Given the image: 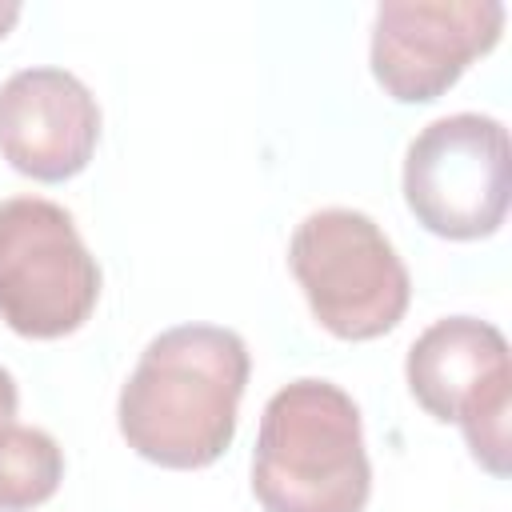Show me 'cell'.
Segmentation results:
<instances>
[{"instance_id": "6da1fadb", "label": "cell", "mask_w": 512, "mask_h": 512, "mask_svg": "<svg viewBox=\"0 0 512 512\" xmlns=\"http://www.w3.org/2000/svg\"><path fill=\"white\" fill-rule=\"evenodd\" d=\"M248 372V344L232 328H168L140 352L128 384L120 388V436L136 456L160 468H208L236 436Z\"/></svg>"}, {"instance_id": "7a4b0ae2", "label": "cell", "mask_w": 512, "mask_h": 512, "mask_svg": "<svg viewBox=\"0 0 512 512\" xmlns=\"http://www.w3.org/2000/svg\"><path fill=\"white\" fill-rule=\"evenodd\" d=\"M372 468L360 408L332 380L284 384L260 416L252 496L264 512H364Z\"/></svg>"}, {"instance_id": "3957f363", "label": "cell", "mask_w": 512, "mask_h": 512, "mask_svg": "<svg viewBox=\"0 0 512 512\" xmlns=\"http://www.w3.org/2000/svg\"><path fill=\"white\" fill-rule=\"evenodd\" d=\"M288 268L312 316L336 340H376L392 332L412 300V280L392 240L356 208L304 216L288 244Z\"/></svg>"}, {"instance_id": "277c9868", "label": "cell", "mask_w": 512, "mask_h": 512, "mask_svg": "<svg viewBox=\"0 0 512 512\" xmlns=\"http://www.w3.org/2000/svg\"><path fill=\"white\" fill-rule=\"evenodd\" d=\"M100 300V264L44 196L0 200V320L28 340L76 332Z\"/></svg>"}, {"instance_id": "5b68a950", "label": "cell", "mask_w": 512, "mask_h": 512, "mask_svg": "<svg viewBox=\"0 0 512 512\" xmlns=\"http://www.w3.org/2000/svg\"><path fill=\"white\" fill-rule=\"evenodd\" d=\"M508 196V128L492 116H440L404 152V200L416 224H424L432 236H492L508 216Z\"/></svg>"}, {"instance_id": "8992f818", "label": "cell", "mask_w": 512, "mask_h": 512, "mask_svg": "<svg viewBox=\"0 0 512 512\" xmlns=\"http://www.w3.org/2000/svg\"><path fill=\"white\" fill-rule=\"evenodd\" d=\"M408 392L432 420L460 424L476 464L508 476V412L512 372L508 340L476 316H444L416 336L404 360Z\"/></svg>"}, {"instance_id": "52a82bcc", "label": "cell", "mask_w": 512, "mask_h": 512, "mask_svg": "<svg viewBox=\"0 0 512 512\" xmlns=\"http://www.w3.org/2000/svg\"><path fill=\"white\" fill-rule=\"evenodd\" d=\"M496 0H388L372 24V76L396 104L440 100L504 32Z\"/></svg>"}, {"instance_id": "ba28073f", "label": "cell", "mask_w": 512, "mask_h": 512, "mask_svg": "<svg viewBox=\"0 0 512 512\" xmlns=\"http://www.w3.org/2000/svg\"><path fill=\"white\" fill-rule=\"evenodd\" d=\"M100 140L96 96L64 68H20L0 84V156L40 184L72 180Z\"/></svg>"}, {"instance_id": "9c48e42d", "label": "cell", "mask_w": 512, "mask_h": 512, "mask_svg": "<svg viewBox=\"0 0 512 512\" xmlns=\"http://www.w3.org/2000/svg\"><path fill=\"white\" fill-rule=\"evenodd\" d=\"M64 452L44 428L8 424L0 432V512H28L56 496Z\"/></svg>"}, {"instance_id": "30bf717a", "label": "cell", "mask_w": 512, "mask_h": 512, "mask_svg": "<svg viewBox=\"0 0 512 512\" xmlns=\"http://www.w3.org/2000/svg\"><path fill=\"white\" fill-rule=\"evenodd\" d=\"M16 380H12V372L8 368H0V432L12 424V416H16Z\"/></svg>"}, {"instance_id": "8fae6325", "label": "cell", "mask_w": 512, "mask_h": 512, "mask_svg": "<svg viewBox=\"0 0 512 512\" xmlns=\"http://www.w3.org/2000/svg\"><path fill=\"white\" fill-rule=\"evenodd\" d=\"M20 20V4H12V0H0V40L12 32V24Z\"/></svg>"}]
</instances>
